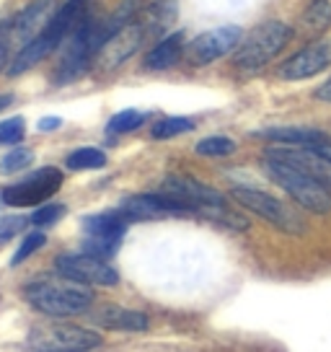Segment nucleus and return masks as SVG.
Masks as SVG:
<instances>
[{"mask_svg": "<svg viewBox=\"0 0 331 352\" xmlns=\"http://www.w3.org/2000/svg\"><path fill=\"white\" fill-rule=\"evenodd\" d=\"M316 99H321V101H331V78L323 83V86L316 91Z\"/></svg>", "mask_w": 331, "mask_h": 352, "instance_id": "33", "label": "nucleus"}, {"mask_svg": "<svg viewBox=\"0 0 331 352\" xmlns=\"http://www.w3.org/2000/svg\"><path fill=\"white\" fill-rule=\"evenodd\" d=\"M194 130V120L189 117H166L153 127V138L155 140H168V138H176V135H184V132Z\"/></svg>", "mask_w": 331, "mask_h": 352, "instance_id": "23", "label": "nucleus"}, {"mask_svg": "<svg viewBox=\"0 0 331 352\" xmlns=\"http://www.w3.org/2000/svg\"><path fill=\"white\" fill-rule=\"evenodd\" d=\"M57 275L67 277V280H76V283H83V285H99V287H114L119 283V275L117 270L106 264V259H99V256H91V254L80 252V254H60L57 256Z\"/></svg>", "mask_w": 331, "mask_h": 352, "instance_id": "10", "label": "nucleus"}, {"mask_svg": "<svg viewBox=\"0 0 331 352\" xmlns=\"http://www.w3.org/2000/svg\"><path fill=\"white\" fill-rule=\"evenodd\" d=\"M148 39V34H145L143 23L137 21V16H135L130 23H124L119 32H114L106 39V44L99 50V65L104 70H111V67H119L122 63H127L130 57L140 50Z\"/></svg>", "mask_w": 331, "mask_h": 352, "instance_id": "14", "label": "nucleus"}, {"mask_svg": "<svg viewBox=\"0 0 331 352\" xmlns=\"http://www.w3.org/2000/svg\"><path fill=\"white\" fill-rule=\"evenodd\" d=\"M158 192L181 202L192 215H202V218L212 220V223L228 226L233 231H249V220L243 218L238 210H233L218 189L207 187V184H202L192 176H166Z\"/></svg>", "mask_w": 331, "mask_h": 352, "instance_id": "1", "label": "nucleus"}, {"mask_svg": "<svg viewBox=\"0 0 331 352\" xmlns=\"http://www.w3.org/2000/svg\"><path fill=\"white\" fill-rule=\"evenodd\" d=\"M264 158L266 161H277V164L290 166V168H295V171L310 176V179H316L323 187L331 189V161L323 153H319L316 148L275 143L266 148Z\"/></svg>", "mask_w": 331, "mask_h": 352, "instance_id": "11", "label": "nucleus"}, {"mask_svg": "<svg viewBox=\"0 0 331 352\" xmlns=\"http://www.w3.org/2000/svg\"><path fill=\"white\" fill-rule=\"evenodd\" d=\"M290 39H293L290 23L266 21V23H262V26H256L254 32L238 44L233 63H236V67L243 70V73H256V70H262L266 63H272L287 44H290Z\"/></svg>", "mask_w": 331, "mask_h": 352, "instance_id": "4", "label": "nucleus"}, {"mask_svg": "<svg viewBox=\"0 0 331 352\" xmlns=\"http://www.w3.org/2000/svg\"><path fill=\"white\" fill-rule=\"evenodd\" d=\"M62 124L60 117H45V120H39V130L42 132H49V130H57Z\"/></svg>", "mask_w": 331, "mask_h": 352, "instance_id": "32", "label": "nucleus"}, {"mask_svg": "<svg viewBox=\"0 0 331 352\" xmlns=\"http://www.w3.org/2000/svg\"><path fill=\"white\" fill-rule=\"evenodd\" d=\"M65 166L70 171H91V168H104L106 166V153L101 148H78L73 153L67 155Z\"/></svg>", "mask_w": 331, "mask_h": 352, "instance_id": "22", "label": "nucleus"}, {"mask_svg": "<svg viewBox=\"0 0 331 352\" xmlns=\"http://www.w3.org/2000/svg\"><path fill=\"white\" fill-rule=\"evenodd\" d=\"M331 29V3L329 0H310L303 13V32L308 36H321Z\"/></svg>", "mask_w": 331, "mask_h": 352, "instance_id": "21", "label": "nucleus"}, {"mask_svg": "<svg viewBox=\"0 0 331 352\" xmlns=\"http://www.w3.org/2000/svg\"><path fill=\"white\" fill-rule=\"evenodd\" d=\"M194 151L199 155H210V158H222V155L236 153V140L225 138V135H212V138H205L194 145Z\"/></svg>", "mask_w": 331, "mask_h": 352, "instance_id": "24", "label": "nucleus"}, {"mask_svg": "<svg viewBox=\"0 0 331 352\" xmlns=\"http://www.w3.org/2000/svg\"><path fill=\"white\" fill-rule=\"evenodd\" d=\"M122 218L127 223H137V220H155L166 218V215H192L181 202L166 197V195H135V197L122 199V205L117 208Z\"/></svg>", "mask_w": 331, "mask_h": 352, "instance_id": "15", "label": "nucleus"}, {"mask_svg": "<svg viewBox=\"0 0 331 352\" xmlns=\"http://www.w3.org/2000/svg\"><path fill=\"white\" fill-rule=\"evenodd\" d=\"M179 19V6L176 0H153L150 6H145L143 11L137 13V21L143 23L148 39H163V34L176 23Z\"/></svg>", "mask_w": 331, "mask_h": 352, "instance_id": "18", "label": "nucleus"}, {"mask_svg": "<svg viewBox=\"0 0 331 352\" xmlns=\"http://www.w3.org/2000/svg\"><path fill=\"white\" fill-rule=\"evenodd\" d=\"M13 99H16L13 94H0V111H5V109H8V107H11V104H13Z\"/></svg>", "mask_w": 331, "mask_h": 352, "instance_id": "34", "label": "nucleus"}, {"mask_svg": "<svg viewBox=\"0 0 331 352\" xmlns=\"http://www.w3.org/2000/svg\"><path fill=\"white\" fill-rule=\"evenodd\" d=\"M331 65V44L329 42H310L308 47L298 50L293 57H287L279 65L277 76L282 80H306L319 76L321 70Z\"/></svg>", "mask_w": 331, "mask_h": 352, "instance_id": "16", "label": "nucleus"}, {"mask_svg": "<svg viewBox=\"0 0 331 352\" xmlns=\"http://www.w3.org/2000/svg\"><path fill=\"white\" fill-rule=\"evenodd\" d=\"M181 52H184V39H181V34H168V36L158 39V42L148 50V55L143 57V65H145V70H168V67H174L179 63Z\"/></svg>", "mask_w": 331, "mask_h": 352, "instance_id": "20", "label": "nucleus"}, {"mask_svg": "<svg viewBox=\"0 0 331 352\" xmlns=\"http://www.w3.org/2000/svg\"><path fill=\"white\" fill-rule=\"evenodd\" d=\"M231 197L241 205V208L251 210L254 215L264 218L266 223H272L275 228H279L282 233H290V236H298V233L306 231V223L300 218L295 210L285 205L282 199L266 195L262 189L254 187H233Z\"/></svg>", "mask_w": 331, "mask_h": 352, "instance_id": "6", "label": "nucleus"}, {"mask_svg": "<svg viewBox=\"0 0 331 352\" xmlns=\"http://www.w3.org/2000/svg\"><path fill=\"white\" fill-rule=\"evenodd\" d=\"M83 252L99 259H109L119 249L122 236L127 233V220L122 218L117 210L111 212H99V215H89L83 218Z\"/></svg>", "mask_w": 331, "mask_h": 352, "instance_id": "8", "label": "nucleus"}, {"mask_svg": "<svg viewBox=\"0 0 331 352\" xmlns=\"http://www.w3.org/2000/svg\"><path fill=\"white\" fill-rule=\"evenodd\" d=\"M238 44H241V29L228 23V26H218V29H210V32L194 36L187 44V57L192 65L205 67L225 57L233 50H238Z\"/></svg>", "mask_w": 331, "mask_h": 352, "instance_id": "12", "label": "nucleus"}, {"mask_svg": "<svg viewBox=\"0 0 331 352\" xmlns=\"http://www.w3.org/2000/svg\"><path fill=\"white\" fill-rule=\"evenodd\" d=\"M254 135H262L266 140L279 145H308V148H319L321 143L329 140L326 132L316 130V127H298V124H285V127H266Z\"/></svg>", "mask_w": 331, "mask_h": 352, "instance_id": "19", "label": "nucleus"}, {"mask_svg": "<svg viewBox=\"0 0 331 352\" xmlns=\"http://www.w3.org/2000/svg\"><path fill=\"white\" fill-rule=\"evenodd\" d=\"M26 135V122L23 117H11L0 122V145H19Z\"/></svg>", "mask_w": 331, "mask_h": 352, "instance_id": "27", "label": "nucleus"}, {"mask_svg": "<svg viewBox=\"0 0 331 352\" xmlns=\"http://www.w3.org/2000/svg\"><path fill=\"white\" fill-rule=\"evenodd\" d=\"M91 319L96 327L101 329H109V331H145L150 327V321L145 314L140 311H133V308H124V306H101L91 314Z\"/></svg>", "mask_w": 331, "mask_h": 352, "instance_id": "17", "label": "nucleus"}, {"mask_svg": "<svg viewBox=\"0 0 331 352\" xmlns=\"http://www.w3.org/2000/svg\"><path fill=\"white\" fill-rule=\"evenodd\" d=\"M65 215V205L60 202H52V205H42L39 210H34L29 223L36 226V228H47V226H55L57 220Z\"/></svg>", "mask_w": 331, "mask_h": 352, "instance_id": "28", "label": "nucleus"}, {"mask_svg": "<svg viewBox=\"0 0 331 352\" xmlns=\"http://www.w3.org/2000/svg\"><path fill=\"white\" fill-rule=\"evenodd\" d=\"M89 3L91 0H65L57 13L52 16V21L47 23V29L36 39L29 44H23L21 50L13 55L11 65H8V76H23L26 70H32L34 65H39L49 52H55L60 44L70 39V34L76 32V26L86 16H89Z\"/></svg>", "mask_w": 331, "mask_h": 352, "instance_id": "2", "label": "nucleus"}, {"mask_svg": "<svg viewBox=\"0 0 331 352\" xmlns=\"http://www.w3.org/2000/svg\"><path fill=\"white\" fill-rule=\"evenodd\" d=\"M62 187V174L55 166H45L32 176H26L19 184H11L0 192V197L11 208H32V205H42L52 197L55 192Z\"/></svg>", "mask_w": 331, "mask_h": 352, "instance_id": "9", "label": "nucleus"}, {"mask_svg": "<svg viewBox=\"0 0 331 352\" xmlns=\"http://www.w3.org/2000/svg\"><path fill=\"white\" fill-rule=\"evenodd\" d=\"M316 151H319V153H323V155H326V158L331 161V140H326V143H321L319 148H316Z\"/></svg>", "mask_w": 331, "mask_h": 352, "instance_id": "35", "label": "nucleus"}, {"mask_svg": "<svg viewBox=\"0 0 331 352\" xmlns=\"http://www.w3.org/2000/svg\"><path fill=\"white\" fill-rule=\"evenodd\" d=\"M23 296L39 314L55 316V319H67V316H80L93 306V290L83 283L67 280V277H45L34 280L23 287Z\"/></svg>", "mask_w": 331, "mask_h": 352, "instance_id": "3", "label": "nucleus"}, {"mask_svg": "<svg viewBox=\"0 0 331 352\" xmlns=\"http://www.w3.org/2000/svg\"><path fill=\"white\" fill-rule=\"evenodd\" d=\"M8 55H11V39H8V29H5V23H3V26H0V70L8 63Z\"/></svg>", "mask_w": 331, "mask_h": 352, "instance_id": "31", "label": "nucleus"}, {"mask_svg": "<svg viewBox=\"0 0 331 352\" xmlns=\"http://www.w3.org/2000/svg\"><path fill=\"white\" fill-rule=\"evenodd\" d=\"M55 13H57L55 0H34L23 11L16 13L11 21L5 23L8 39H11V44H16V52L21 50L23 44H29L32 39H36L39 34L45 32L47 23L52 21Z\"/></svg>", "mask_w": 331, "mask_h": 352, "instance_id": "13", "label": "nucleus"}, {"mask_svg": "<svg viewBox=\"0 0 331 352\" xmlns=\"http://www.w3.org/2000/svg\"><path fill=\"white\" fill-rule=\"evenodd\" d=\"M47 243V236L42 231H34V233H29L26 239H23V243L19 246V252L13 254V259H11V264L13 267H19V264L23 262V259H29L32 254H36L42 246Z\"/></svg>", "mask_w": 331, "mask_h": 352, "instance_id": "29", "label": "nucleus"}, {"mask_svg": "<svg viewBox=\"0 0 331 352\" xmlns=\"http://www.w3.org/2000/svg\"><path fill=\"white\" fill-rule=\"evenodd\" d=\"M264 168L269 179L285 189L290 197L298 202L303 210L308 212H316V215H326L331 212V189L323 187L321 182L310 179V176L300 174L295 168H290L285 164H277V161H266L264 158Z\"/></svg>", "mask_w": 331, "mask_h": 352, "instance_id": "5", "label": "nucleus"}, {"mask_svg": "<svg viewBox=\"0 0 331 352\" xmlns=\"http://www.w3.org/2000/svg\"><path fill=\"white\" fill-rule=\"evenodd\" d=\"M26 223H29V220L23 218V215H5V218H0V243L11 241L16 233L23 231Z\"/></svg>", "mask_w": 331, "mask_h": 352, "instance_id": "30", "label": "nucleus"}, {"mask_svg": "<svg viewBox=\"0 0 331 352\" xmlns=\"http://www.w3.org/2000/svg\"><path fill=\"white\" fill-rule=\"evenodd\" d=\"M145 122V114L137 109H124V111H117L114 117L109 120L106 124V130L114 132V135H124V132H133L137 130L140 124Z\"/></svg>", "mask_w": 331, "mask_h": 352, "instance_id": "25", "label": "nucleus"}, {"mask_svg": "<svg viewBox=\"0 0 331 352\" xmlns=\"http://www.w3.org/2000/svg\"><path fill=\"white\" fill-rule=\"evenodd\" d=\"M101 334L86 327H73V324H52V327H39L29 334V347L32 352H91L101 347Z\"/></svg>", "mask_w": 331, "mask_h": 352, "instance_id": "7", "label": "nucleus"}, {"mask_svg": "<svg viewBox=\"0 0 331 352\" xmlns=\"http://www.w3.org/2000/svg\"><path fill=\"white\" fill-rule=\"evenodd\" d=\"M34 161V153L29 148H13L11 153L3 155V161H0V171L3 174H16V171H23V168H29Z\"/></svg>", "mask_w": 331, "mask_h": 352, "instance_id": "26", "label": "nucleus"}]
</instances>
